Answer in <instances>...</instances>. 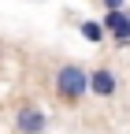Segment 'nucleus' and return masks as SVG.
Returning a JSON list of instances; mask_svg holds the SVG:
<instances>
[{
	"label": "nucleus",
	"mask_w": 130,
	"mask_h": 134,
	"mask_svg": "<svg viewBox=\"0 0 130 134\" xmlns=\"http://www.w3.org/2000/svg\"><path fill=\"white\" fill-rule=\"evenodd\" d=\"M89 93H97V97H115V93H119V75L111 71V67H97V71H89Z\"/></svg>",
	"instance_id": "20e7f679"
},
{
	"label": "nucleus",
	"mask_w": 130,
	"mask_h": 134,
	"mask_svg": "<svg viewBox=\"0 0 130 134\" xmlns=\"http://www.w3.org/2000/svg\"><path fill=\"white\" fill-rule=\"evenodd\" d=\"M86 93H89V71L78 63H63L56 71V97L63 104H78Z\"/></svg>",
	"instance_id": "f257e3e1"
},
{
	"label": "nucleus",
	"mask_w": 130,
	"mask_h": 134,
	"mask_svg": "<svg viewBox=\"0 0 130 134\" xmlns=\"http://www.w3.org/2000/svg\"><path fill=\"white\" fill-rule=\"evenodd\" d=\"M104 30H108V37H115V45L123 48V45H130V15H126V8H111V11H104Z\"/></svg>",
	"instance_id": "7ed1b4c3"
},
{
	"label": "nucleus",
	"mask_w": 130,
	"mask_h": 134,
	"mask_svg": "<svg viewBox=\"0 0 130 134\" xmlns=\"http://www.w3.org/2000/svg\"><path fill=\"white\" fill-rule=\"evenodd\" d=\"M104 4V11H111V8H126V0H101Z\"/></svg>",
	"instance_id": "423d86ee"
},
{
	"label": "nucleus",
	"mask_w": 130,
	"mask_h": 134,
	"mask_svg": "<svg viewBox=\"0 0 130 134\" xmlns=\"http://www.w3.org/2000/svg\"><path fill=\"white\" fill-rule=\"evenodd\" d=\"M15 130L19 134H45L48 130V115L37 104H19V112H15Z\"/></svg>",
	"instance_id": "f03ea898"
},
{
	"label": "nucleus",
	"mask_w": 130,
	"mask_h": 134,
	"mask_svg": "<svg viewBox=\"0 0 130 134\" xmlns=\"http://www.w3.org/2000/svg\"><path fill=\"white\" fill-rule=\"evenodd\" d=\"M126 15H130V8H126Z\"/></svg>",
	"instance_id": "0eeeda50"
},
{
	"label": "nucleus",
	"mask_w": 130,
	"mask_h": 134,
	"mask_svg": "<svg viewBox=\"0 0 130 134\" xmlns=\"http://www.w3.org/2000/svg\"><path fill=\"white\" fill-rule=\"evenodd\" d=\"M82 37H86V41H93V45H101V41L108 37V30H104V23L86 19V23H82Z\"/></svg>",
	"instance_id": "39448f33"
}]
</instances>
